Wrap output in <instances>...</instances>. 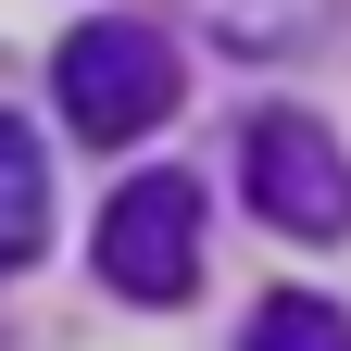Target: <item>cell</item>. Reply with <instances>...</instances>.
Instances as JSON below:
<instances>
[{
	"instance_id": "cell-4",
	"label": "cell",
	"mask_w": 351,
	"mask_h": 351,
	"mask_svg": "<svg viewBox=\"0 0 351 351\" xmlns=\"http://www.w3.org/2000/svg\"><path fill=\"white\" fill-rule=\"evenodd\" d=\"M201 13L251 63H301V51H339V38H351V0H201Z\"/></svg>"
},
{
	"instance_id": "cell-6",
	"label": "cell",
	"mask_w": 351,
	"mask_h": 351,
	"mask_svg": "<svg viewBox=\"0 0 351 351\" xmlns=\"http://www.w3.org/2000/svg\"><path fill=\"white\" fill-rule=\"evenodd\" d=\"M239 351H351V314H339V301H314V289H276V301L251 314Z\"/></svg>"
},
{
	"instance_id": "cell-5",
	"label": "cell",
	"mask_w": 351,
	"mask_h": 351,
	"mask_svg": "<svg viewBox=\"0 0 351 351\" xmlns=\"http://www.w3.org/2000/svg\"><path fill=\"white\" fill-rule=\"evenodd\" d=\"M38 239H51V176H38V138L0 113V276H13Z\"/></svg>"
},
{
	"instance_id": "cell-3",
	"label": "cell",
	"mask_w": 351,
	"mask_h": 351,
	"mask_svg": "<svg viewBox=\"0 0 351 351\" xmlns=\"http://www.w3.org/2000/svg\"><path fill=\"white\" fill-rule=\"evenodd\" d=\"M101 276L125 301L201 289V189H189V176H125V189H113V213H101Z\"/></svg>"
},
{
	"instance_id": "cell-1",
	"label": "cell",
	"mask_w": 351,
	"mask_h": 351,
	"mask_svg": "<svg viewBox=\"0 0 351 351\" xmlns=\"http://www.w3.org/2000/svg\"><path fill=\"white\" fill-rule=\"evenodd\" d=\"M51 101L75 113V138H101V151L151 138V125L176 113V38H163L151 13H101V25H75L63 51H51Z\"/></svg>"
},
{
	"instance_id": "cell-2",
	"label": "cell",
	"mask_w": 351,
	"mask_h": 351,
	"mask_svg": "<svg viewBox=\"0 0 351 351\" xmlns=\"http://www.w3.org/2000/svg\"><path fill=\"white\" fill-rule=\"evenodd\" d=\"M239 189L263 226H289V239H351V151L326 138L314 113H251V138H239Z\"/></svg>"
}]
</instances>
